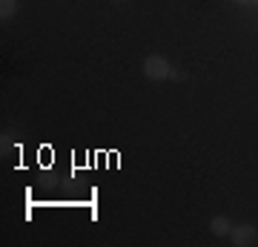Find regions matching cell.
Here are the masks:
<instances>
[{"label": "cell", "mask_w": 258, "mask_h": 247, "mask_svg": "<svg viewBox=\"0 0 258 247\" xmlns=\"http://www.w3.org/2000/svg\"><path fill=\"white\" fill-rule=\"evenodd\" d=\"M112 3H123V0H112Z\"/></svg>", "instance_id": "6"}, {"label": "cell", "mask_w": 258, "mask_h": 247, "mask_svg": "<svg viewBox=\"0 0 258 247\" xmlns=\"http://www.w3.org/2000/svg\"><path fill=\"white\" fill-rule=\"evenodd\" d=\"M141 72H144V78H149V81H169V78H175V66L161 55H149V58H144Z\"/></svg>", "instance_id": "1"}, {"label": "cell", "mask_w": 258, "mask_h": 247, "mask_svg": "<svg viewBox=\"0 0 258 247\" xmlns=\"http://www.w3.org/2000/svg\"><path fill=\"white\" fill-rule=\"evenodd\" d=\"M235 3H255V0H235Z\"/></svg>", "instance_id": "5"}, {"label": "cell", "mask_w": 258, "mask_h": 247, "mask_svg": "<svg viewBox=\"0 0 258 247\" xmlns=\"http://www.w3.org/2000/svg\"><path fill=\"white\" fill-rule=\"evenodd\" d=\"M230 241L235 247H249V244H255L258 241V227L255 224H235L232 227V233H230Z\"/></svg>", "instance_id": "2"}, {"label": "cell", "mask_w": 258, "mask_h": 247, "mask_svg": "<svg viewBox=\"0 0 258 247\" xmlns=\"http://www.w3.org/2000/svg\"><path fill=\"white\" fill-rule=\"evenodd\" d=\"M15 12H18V0H0V20L3 23H9L15 18Z\"/></svg>", "instance_id": "4"}, {"label": "cell", "mask_w": 258, "mask_h": 247, "mask_svg": "<svg viewBox=\"0 0 258 247\" xmlns=\"http://www.w3.org/2000/svg\"><path fill=\"white\" fill-rule=\"evenodd\" d=\"M255 3H258V0H255Z\"/></svg>", "instance_id": "7"}, {"label": "cell", "mask_w": 258, "mask_h": 247, "mask_svg": "<svg viewBox=\"0 0 258 247\" xmlns=\"http://www.w3.org/2000/svg\"><path fill=\"white\" fill-rule=\"evenodd\" d=\"M232 227H235V224H232V221L227 219V216H212V219H210V230H212V236H230Z\"/></svg>", "instance_id": "3"}]
</instances>
